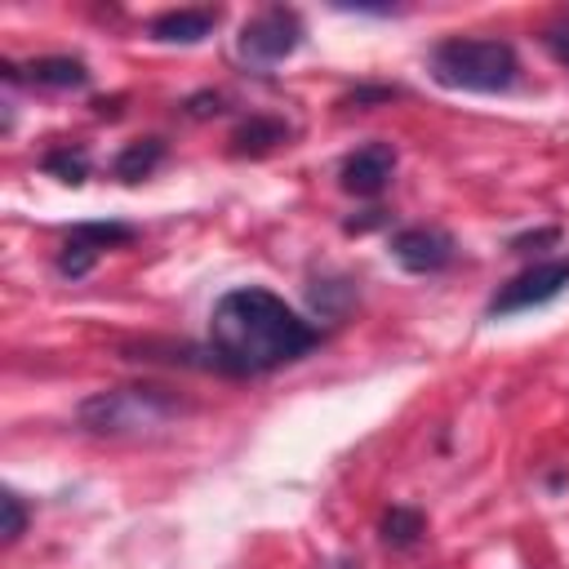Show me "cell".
Wrapping results in <instances>:
<instances>
[{"instance_id":"1","label":"cell","mask_w":569,"mask_h":569,"mask_svg":"<svg viewBox=\"0 0 569 569\" xmlns=\"http://www.w3.org/2000/svg\"><path fill=\"white\" fill-rule=\"evenodd\" d=\"M209 342H213L218 369L267 373V369H280L289 360L307 356L320 342V333L280 293H271L262 284H240L213 302Z\"/></svg>"},{"instance_id":"2","label":"cell","mask_w":569,"mask_h":569,"mask_svg":"<svg viewBox=\"0 0 569 569\" xmlns=\"http://www.w3.org/2000/svg\"><path fill=\"white\" fill-rule=\"evenodd\" d=\"M431 71L449 89L502 93V89L516 84L520 62H516V49L507 40H493V36H453V40H440L431 49Z\"/></svg>"},{"instance_id":"3","label":"cell","mask_w":569,"mask_h":569,"mask_svg":"<svg viewBox=\"0 0 569 569\" xmlns=\"http://www.w3.org/2000/svg\"><path fill=\"white\" fill-rule=\"evenodd\" d=\"M173 413H178V400L164 396L160 387H116V391H98L80 405V422L89 431H102V436H129V431L164 427Z\"/></svg>"},{"instance_id":"4","label":"cell","mask_w":569,"mask_h":569,"mask_svg":"<svg viewBox=\"0 0 569 569\" xmlns=\"http://www.w3.org/2000/svg\"><path fill=\"white\" fill-rule=\"evenodd\" d=\"M298 44H302V18H298L293 9H280V4L253 13V18L240 27V40H236L240 58L253 62V67H276V62H284Z\"/></svg>"},{"instance_id":"5","label":"cell","mask_w":569,"mask_h":569,"mask_svg":"<svg viewBox=\"0 0 569 569\" xmlns=\"http://www.w3.org/2000/svg\"><path fill=\"white\" fill-rule=\"evenodd\" d=\"M569 289V253L560 258H547V262H533L529 271H520L516 280H507L493 302H489V316H516V311H533L551 298H560Z\"/></svg>"},{"instance_id":"6","label":"cell","mask_w":569,"mask_h":569,"mask_svg":"<svg viewBox=\"0 0 569 569\" xmlns=\"http://www.w3.org/2000/svg\"><path fill=\"white\" fill-rule=\"evenodd\" d=\"M391 258L413 276L440 271L453 262V236L440 227H405L391 236Z\"/></svg>"},{"instance_id":"7","label":"cell","mask_w":569,"mask_h":569,"mask_svg":"<svg viewBox=\"0 0 569 569\" xmlns=\"http://www.w3.org/2000/svg\"><path fill=\"white\" fill-rule=\"evenodd\" d=\"M129 240H133V231H129L124 222H80V227L67 236L62 253H58V271H62V276H84V271L98 262L102 249L129 244Z\"/></svg>"},{"instance_id":"8","label":"cell","mask_w":569,"mask_h":569,"mask_svg":"<svg viewBox=\"0 0 569 569\" xmlns=\"http://www.w3.org/2000/svg\"><path fill=\"white\" fill-rule=\"evenodd\" d=\"M391 169H396V151L387 142H365L342 160L338 178L351 196H378L391 182Z\"/></svg>"},{"instance_id":"9","label":"cell","mask_w":569,"mask_h":569,"mask_svg":"<svg viewBox=\"0 0 569 569\" xmlns=\"http://www.w3.org/2000/svg\"><path fill=\"white\" fill-rule=\"evenodd\" d=\"M218 27V9H173V13H160L151 18V40H164V44H200L204 36H213Z\"/></svg>"},{"instance_id":"10","label":"cell","mask_w":569,"mask_h":569,"mask_svg":"<svg viewBox=\"0 0 569 569\" xmlns=\"http://www.w3.org/2000/svg\"><path fill=\"white\" fill-rule=\"evenodd\" d=\"M27 80L40 89H80L89 80V67L80 58H36L27 62Z\"/></svg>"},{"instance_id":"11","label":"cell","mask_w":569,"mask_h":569,"mask_svg":"<svg viewBox=\"0 0 569 569\" xmlns=\"http://www.w3.org/2000/svg\"><path fill=\"white\" fill-rule=\"evenodd\" d=\"M160 160H164V142H160V138H138V142H129V147L116 156V178L138 182V178H147Z\"/></svg>"},{"instance_id":"12","label":"cell","mask_w":569,"mask_h":569,"mask_svg":"<svg viewBox=\"0 0 569 569\" xmlns=\"http://www.w3.org/2000/svg\"><path fill=\"white\" fill-rule=\"evenodd\" d=\"M284 133H289V129H284L280 120H249V124L236 133V151H240V156H244V151H253V156H258V151H271L276 142H284Z\"/></svg>"},{"instance_id":"13","label":"cell","mask_w":569,"mask_h":569,"mask_svg":"<svg viewBox=\"0 0 569 569\" xmlns=\"http://www.w3.org/2000/svg\"><path fill=\"white\" fill-rule=\"evenodd\" d=\"M418 533H422V516L413 507H391L382 516V538L391 547H409V542H418Z\"/></svg>"},{"instance_id":"14","label":"cell","mask_w":569,"mask_h":569,"mask_svg":"<svg viewBox=\"0 0 569 569\" xmlns=\"http://www.w3.org/2000/svg\"><path fill=\"white\" fill-rule=\"evenodd\" d=\"M44 169L62 182H84L89 178V156H84V147H58V151L44 156Z\"/></svg>"},{"instance_id":"15","label":"cell","mask_w":569,"mask_h":569,"mask_svg":"<svg viewBox=\"0 0 569 569\" xmlns=\"http://www.w3.org/2000/svg\"><path fill=\"white\" fill-rule=\"evenodd\" d=\"M0 502H4V542H13V538L27 529V511H22V498H18L13 489H9Z\"/></svg>"},{"instance_id":"16","label":"cell","mask_w":569,"mask_h":569,"mask_svg":"<svg viewBox=\"0 0 569 569\" xmlns=\"http://www.w3.org/2000/svg\"><path fill=\"white\" fill-rule=\"evenodd\" d=\"M542 49L560 62V67H569V22H556V27H547L542 31Z\"/></svg>"}]
</instances>
